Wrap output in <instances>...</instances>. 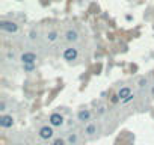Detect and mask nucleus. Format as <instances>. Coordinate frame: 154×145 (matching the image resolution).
<instances>
[{
	"instance_id": "obj_1",
	"label": "nucleus",
	"mask_w": 154,
	"mask_h": 145,
	"mask_svg": "<svg viewBox=\"0 0 154 145\" xmlns=\"http://www.w3.org/2000/svg\"><path fill=\"white\" fill-rule=\"evenodd\" d=\"M0 30L6 32V33H15L18 32V24L11 20H2L0 21Z\"/></svg>"
},
{
	"instance_id": "obj_2",
	"label": "nucleus",
	"mask_w": 154,
	"mask_h": 145,
	"mask_svg": "<svg viewBox=\"0 0 154 145\" xmlns=\"http://www.w3.org/2000/svg\"><path fill=\"white\" fill-rule=\"evenodd\" d=\"M77 57H79V50H77L75 47H68V48L63 50V59L66 62H72Z\"/></svg>"
},
{
	"instance_id": "obj_3",
	"label": "nucleus",
	"mask_w": 154,
	"mask_h": 145,
	"mask_svg": "<svg viewBox=\"0 0 154 145\" xmlns=\"http://www.w3.org/2000/svg\"><path fill=\"white\" fill-rule=\"evenodd\" d=\"M20 59H21V63H23V65H27V63H36L38 56H36L33 51H24Z\"/></svg>"
},
{
	"instance_id": "obj_4",
	"label": "nucleus",
	"mask_w": 154,
	"mask_h": 145,
	"mask_svg": "<svg viewBox=\"0 0 154 145\" xmlns=\"http://www.w3.org/2000/svg\"><path fill=\"white\" fill-rule=\"evenodd\" d=\"M53 134H54V131H53V127H51V125H42V127L39 128V137L44 139V140L51 139Z\"/></svg>"
},
{
	"instance_id": "obj_5",
	"label": "nucleus",
	"mask_w": 154,
	"mask_h": 145,
	"mask_svg": "<svg viewBox=\"0 0 154 145\" xmlns=\"http://www.w3.org/2000/svg\"><path fill=\"white\" fill-rule=\"evenodd\" d=\"M48 121H50V125H51V127H60V125L63 124V116H62L59 112H54V113L50 115Z\"/></svg>"
},
{
	"instance_id": "obj_6",
	"label": "nucleus",
	"mask_w": 154,
	"mask_h": 145,
	"mask_svg": "<svg viewBox=\"0 0 154 145\" xmlns=\"http://www.w3.org/2000/svg\"><path fill=\"white\" fill-rule=\"evenodd\" d=\"M14 118H12V115H2L0 116V127H3V128H9V127H12L14 125Z\"/></svg>"
},
{
	"instance_id": "obj_7",
	"label": "nucleus",
	"mask_w": 154,
	"mask_h": 145,
	"mask_svg": "<svg viewBox=\"0 0 154 145\" xmlns=\"http://www.w3.org/2000/svg\"><path fill=\"white\" fill-rule=\"evenodd\" d=\"M77 119H79L80 122H86L91 119V110L89 109H80L79 112H77Z\"/></svg>"
},
{
	"instance_id": "obj_8",
	"label": "nucleus",
	"mask_w": 154,
	"mask_h": 145,
	"mask_svg": "<svg viewBox=\"0 0 154 145\" xmlns=\"http://www.w3.org/2000/svg\"><path fill=\"white\" fill-rule=\"evenodd\" d=\"M65 39H66L68 42H75L77 39H79V33H77L74 29H68V30L65 32Z\"/></svg>"
},
{
	"instance_id": "obj_9",
	"label": "nucleus",
	"mask_w": 154,
	"mask_h": 145,
	"mask_svg": "<svg viewBox=\"0 0 154 145\" xmlns=\"http://www.w3.org/2000/svg\"><path fill=\"white\" fill-rule=\"evenodd\" d=\"M131 95V89L128 88V86H122L119 91H118V97H119V100L121 101H124L125 98H128Z\"/></svg>"
},
{
	"instance_id": "obj_10",
	"label": "nucleus",
	"mask_w": 154,
	"mask_h": 145,
	"mask_svg": "<svg viewBox=\"0 0 154 145\" xmlns=\"http://www.w3.org/2000/svg\"><path fill=\"white\" fill-rule=\"evenodd\" d=\"M85 133L86 134H94V133H97V127H95V124H88L86 125V128H85Z\"/></svg>"
},
{
	"instance_id": "obj_11",
	"label": "nucleus",
	"mask_w": 154,
	"mask_h": 145,
	"mask_svg": "<svg viewBox=\"0 0 154 145\" xmlns=\"http://www.w3.org/2000/svg\"><path fill=\"white\" fill-rule=\"evenodd\" d=\"M56 39H57V32H56V30H51V32L47 33V41H48V42H53V41H56Z\"/></svg>"
},
{
	"instance_id": "obj_12",
	"label": "nucleus",
	"mask_w": 154,
	"mask_h": 145,
	"mask_svg": "<svg viewBox=\"0 0 154 145\" xmlns=\"http://www.w3.org/2000/svg\"><path fill=\"white\" fill-rule=\"evenodd\" d=\"M23 69L24 72H32L36 69V63H27V65H23Z\"/></svg>"
},
{
	"instance_id": "obj_13",
	"label": "nucleus",
	"mask_w": 154,
	"mask_h": 145,
	"mask_svg": "<svg viewBox=\"0 0 154 145\" xmlns=\"http://www.w3.org/2000/svg\"><path fill=\"white\" fill-rule=\"evenodd\" d=\"M68 142H69L71 145H74V143L77 142V134H74V133L69 134V136H68Z\"/></svg>"
},
{
	"instance_id": "obj_14",
	"label": "nucleus",
	"mask_w": 154,
	"mask_h": 145,
	"mask_svg": "<svg viewBox=\"0 0 154 145\" xmlns=\"http://www.w3.org/2000/svg\"><path fill=\"white\" fill-rule=\"evenodd\" d=\"M51 145H65V140H63L62 137H56V139L53 140Z\"/></svg>"
},
{
	"instance_id": "obj_15",
	"label": "nucleus",
	"mask_w": 154,
	"mask_h": 145,
	"mask_svg": "<svg viewBox=\"0 0 154 145\" xmlns=\"http://www.w3.org/2000/svg\"><path fill=\"white\" fill-rule=\"evenodd\" d=\"M146 83H148V80H146L145 77H140V79H139V82H137V85H139V86H145Z\"/></svg>"
},
{
	"instance_id": "obj_16",
	"label": "nucleus",
	"mask_w": 154,
	"mask_h": 145,
	"mask_svg": "<svg viewBox=\"0 0 154 145\" xmlns=\"http://www.w3.org/2000/svg\"><path fill=\"white\" fill-rule=\"evenodd\" d=\"M6 110V103L2 100V101H0V112H5Z\"/></svg>"
},
{
	"instance_id": "obj_17",
	"label": "nucleus",
	"mask_w": 154,
	"mask_h": 145,
	"mask_svg": "<svg viewBox=\"0 0 154 145\" xmlns=\"http://www.w3.org/2000/svg\"><path fill=\"white\" fill-rule=\"evenodd\" d=\"M118 101H121V100H119V97H118V94H116V95L112 97V103H118Z\"/></svg>"
},
{
	"instance_id": "obj_18",
	"label": "nucleus",
	"mask_w": 154,
	"mask_h": 145,
	"mask_svg": "<svg viewBox=\"0 0 154 145\" xmlns=\"http://www.w3.org/2000/svg\"><path fill=\"white\" fill-rule=\"evenodd\" d=\"M131 100H133V94H131V95H130L128 98H125V100H124L122 103H128V101H131Z\"/></svg>"
},
{
	"instance_id": "obj_19",
	"label": "nucleus",
	"mask_w": 154,
	"mask_h": 145,
	"mask_svg": "<svg viewBox=\"0 0 154 145\" xmlns=\"http://www.w3.org/2000/svg\"><path fill=\"white\" fill-rule=\"evenodd\" d=\"M152 95H154V88H152Z\"/></svg>"
}]
</instances>
